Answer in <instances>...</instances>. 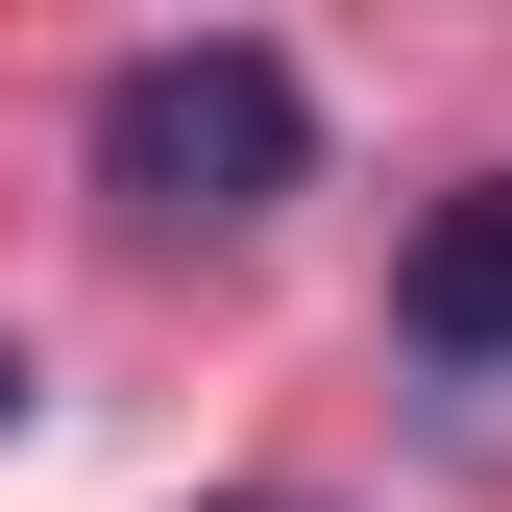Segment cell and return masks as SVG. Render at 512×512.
<instances>
[{
	"label": "cell",
	"mask_w": 512,
	"mask_h": 512,
	"mask_svg": "<svg viewBox=\"0 0 512 512\" xmlns=\"http://www.w3.org/2000/svg\"><path fill=\"white\" fill-rule=\"evenodd\" d=\"M317 171V98H293V49H122L98 74V196L122 220H269Z\"/></svg>",
	"instance_id": "obj_1"
},
{
	"label": "cell",
	"mask_w": 512,
	"mask_h": 512,
	"mask_svg": "<svg viewBox=\"0 0 512 512\" xmlns=\"http://www.w3.org/2000/svg\"><path fill=\"white\" fill-rule=\"evenodd\" d=\"M391 317H415L439 366H512V171H488V196H439V220H415V269H391Z\"/></svg>",
	"instance_id": "obj_2"
},
{
	"label": "cell",
	"mask_w": 512,
	"mask_h": 512,
	"mask_svg": "<svg viewBox=\"0 0 512 512\" xmlns=\"http://www.w3.org/2000/svg\"><path fill=\"white\" fill-rule=\"evenodd\" d=\"M0 415H25V366H0Z\"/></svg>",
	"instance_id": "obj_3"
}]
</instances>
